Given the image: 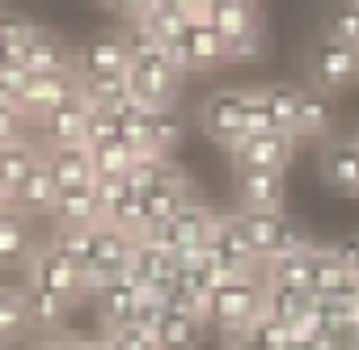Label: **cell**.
Masks as SVG:
<instances>
[{"label": "cell", "instance_id": "1", "mask_svg": "<svg viewBox=\"0 0 359 350\" xmlns=\"http://www.w3.org/2000/svg\"><path fill=\"white\" fill-rule=\"evenodd\" d=\"M266 312V274L220 283L208 308V325H216L224 337H241L258 316Z\"/></svg>", "mask_w": 359, "mask_h": 350}, {"label": "cell", "instance_id": "2", "mask_svg": "<svg viewBox=\"0 0 359 350\" xmlns=\"http://www.w3.org/2000/svg\"><path fill=\"white\" fill-rule=\"evenodd\" d=\"M182 68L173 64L169 47L161 51H148V55H135L131 68H127V89H131V102L140 110H169L177 102V89H182Z\"/></svg>", "mask_w": 359, "mask_h": 350}, {"label": "cell", "instance_id": "3", "mask_svg": "<svg viewBox=\"0 0 359 350\" xmlns=\"http://www.w3.org/2000/svg\"><path fill=\"white\" fill-rule=\"evenodd\" d=\"M26 283H30V287H43V291H51V295H60L68 308H72L76 300L93 295L85 270H81L55 241H43V245H39V253H34L30 266H26Z\"/></svg>", "mask_w": 359, "mask_h": 350}, {"label": "cell", "instance_id": "4", "mask_svg": "<svg viewBox=\"0 0 359 350\" xmlns=\"http://www.w3.org/2000/svg\"><path fill=\"white\" fill-rule=\"evenodd\" d=\"M237 216V228L241 237L250 241V249L258 253V262H275V258H292V253H304L313 249L309 237L279 211V216H254V211H233Z\"/></svg>", "mask_w": 359, "mask_h": 350}, {"label": "cell", "instance_id": "5", "mask_svg": "<svg viewBox=\"0 0 359 350\" xmlns=\"http://www.w3.org/2000/svg\"><path fill=\"white\" fill-rule=\"evenodd\" d=\"M245 110H250V89H216L199 106V127L212 144L233 152L245 139Z\"/></svg>", "mask_w": 359, "mask_h": 350}, {"label": "cell", "instance_id": "6", "mask_svg": "<svg viewBox=\"0 0 359 350\" xmlns=\"http://www.w3.org/2000/svg\"><path fill=\"white\" fill-rule=\"evenodd\" d=\"M135 237L110 228V224H97L93 228V262H89V287H106L114 279H127L131 274V262H135Z\"/></svg>", "mask_w": 359, "mask_h": 350}, {"label": "cell", "instance_id": "7", "mask_svg": "<svg viewBox=\"0 0 359 350\" xmlns=\"http://www.w3.org/2000/svg\"><path fill=\"white\" fill-rule=\"evenodd\" d=\"M355 76H359V51H351L342 43H330V38H321L309 51V89L313 93L330 97V93L346 89Z\"/></svg>", "mask_w": 359, "mask_h": 350}, {"label": "cell", "instance_id": "8", "mask_svg": "<svg viewBox=\"0 0 359 350\" xmlns=\"http://www.w3.org/2000/svg\"><path fill=\"white\" fill-rule=\"evenodd\" d=\"M169 55H173V64L182 68V72H212V68L229 64V43H224V34L203 18V22H195V26L187 30L182 43L169 47Z\"/></svg>", "mask_w": 359, "mask_h": 350}, {"label": "cell", "instance_id": "9", "mask_svg": "<svg viewBox=\"0 0 359 350\" xmlns=\"http://www.w3.org/2000/svg\"><path fill=\"white\" fill-rule=\"evenodd\" d=\"M81 93V76L76 72H47V76H30L22 97H18V110L26 114L30 127H39L51 110H60L68 97Z\"/></svg>", "mask_w": 359, "mask_h": 350}, {"label": "cell", "instance_id": "10", "mask_svg": "<svg viewBox=\"0 0 359 350\" xmlns=\"http://www.w3.org/2000/svg\"><path fill=\"white\" fill-rule=\"evenodd\" d=\"M237 211H254V216H279L283 211V173L279 169H237Z\"/></svg>", "mask_w": 359, "mask_h": 350}, {"label": "cell", "instance_id": "11", "mask_svg": "<svg viewBox=\"0 0 359 350\" xmlns=\"http://www.w3.org/2000/svg\"><path fill=\"white\" fill-rule=\"evenodd\" d=\"M296 135L292 131H266V135H245L229 156H233V169H287L292 156H296Z\"/></svg>", "mask_w": 359, "mask_h": 350}, {"label": "cell", "instance_id": "12", "mask_svg": "<svg viewBox=\"0 0 359 350\" xmlns=\"http://www.w3.org/2000/svg\"><path fill=\"white\" fill-rule=\"evenodd\" d=\"M39 245L43 241L34 237L30 216H22L18 207H0V270H26Z\"/></svg>", "mask_w": 359, "mask_h": 350}, {"label": "cell", "instance_id": "13", "mask_svg": "<svg viewBox=\"0 0 359 350\" xmlns=\"http://www.w3.org/2000/svg\"><path fill=\"white\" fill-rule=\"evenodd\" d=\"M131 68V51L123 30L118 34H97L76 51V76H127Z\"/></svg>", "mask_w": 359, "mask_h": 350}, {"label": "cell", "instance_id": "14", "mask_svg": "<svg viewBox=\"0 0 359 350\" xmlns=\"http://www.w3.org/2000/svg\"><path fill=\"white\" fill-rule=\"evenodd\" d=\"M93 304H97V316L106 329H123L131 321H140V308H144V287L127 274V279H114L106 287L93 291Z\"/></svg>", "mask_w": 359, "mask_h": 350}, {"label": "cell", "instance_id": "15", "mask_svg": "<svg viewBox=\"0 0 359 350\" xmlns=\"http://www.w3.org/2000/svg\"><path fill=\"white\" fill-rule=\"evenodd\" d=\"M22 64H26V72H34V76H47V72H76V51H72L60 34H51L47 26H34Z\"/></svg>", "mask_w": 359, "mask_h": 350}, {"label": "cell", "instance_id": "16", "mask_svg": "<svg viewBox=\"0 0 359 350\" xmlns=\"http://www.w3.org/2000/svg\"><path fill=\"white\" fill-rule=\"evenodd\" d=\"M39 131H43V148H64V144H85V131H89V102L76 93V97H68L60 110H51L43 122H39Z\"/></svg>", "mask_w": 359, "mask_h": 350}, {"label": "cell", "instance_id": "17", "mask_svg": "<svg viewBox=\"0 0 359 350\" xmlns=\"http://www.w3.org/2000/svg\"><path fill=\"white\" fill-rule=\"evenodd\" d=\"M43 164L51 169V178L60 190L68 186H89L97 182V173H93V152L89 144H64V148H43Z\"/></svg>", "mask_w": 359, "mask_h": 350}, {"label": "cell", "instance_id": "18", "mask_svg": "<svg viewBox=\"0 0 359 350\" xmlns=\"http://www.w3.org/2000/svg\"><path fill=\"white\" fill-rule=\"evenodd\" d=\"M321 178L338 195H359V139H334L321 152Z\"/></svg>", "mask_w": 359, "mask_h": 350}, {"label": "cell", "instance_id": "19", "mask_svg": "<svg viewBox=\"0 0 359 350\" xmlns=\"http://www.w3.org/2000/svg\"><path fill=\"white\" fill-rule=\"evenodd\" d=\"M203 337H208V321L195 316V312L165 308L161 321H156V342H161V350H199Z\"/></svg>", "mask_w": 359, "mask_h": 350}, {"label": "cell", "instance_id": "20", "mask_svg": "<svg viewBox=\"0 0 359 350\" xmlns=\"http://www.w3.org/2000/svg\"><path fill=\"white\" fill-rule=\"evenodd\" d=\"M51 220H55V228H93V224H102L97 182L60 190V203H55V216H51Z\"/></svg>", "mask_w": 359, "mask_h": 350}, {"label": "cell", "instance_id": "21", "mask_svg": "<svg viewBox=\"0 0 359 350\" xmlns=\"http://www.w3.org/2000/svg\"><path fill=\"white\" fill-rule=\"evenodd\" d=\"M55 203H60V186H55V178H51V169L47 164H39L30 178L13 190V199H9V207H18L22 216H55Z\"/></svg>", "mask_w": 359, "mask_h": 350}, {"label": "cell", "instance_id": "22", "mask_svg": "<svg viewBox=\"0 0 359 350\" xmlns=\"http://www.w3.org/2000/svg\"><path fill=\"white\" fill-rule=\"evenodd\" d=\"M208 22L224 34V43H241V38H254L262 34V13H258V0H229V5L212 9Z\"/></svg>", "mask_w": 359, "mask_h": 350}, {"label": "cell", "instance_id": "23", "mask_svg": "<svg viewBox=\"0 0 359 350\" xmlns=\"http://www.w3.org/2000/svg\"><path fill=\"white\" fill-rule=\"evenodd\" d=\"M43 164V148L34 139H18L0 148V182H5V195L13 199V190L30 178V173Z\"/></svg>", "mask_w": 359, "mask_h": 350}, {"label": "cell", "instance_id": "24", "mask_svg": "<svg viewBox=\"0 0 359 350\" xmlns=\"http://www.w3.org/2000/svg\"><path fill=\"white\" fill-rule=\"evenodd\" d=\"M26 337H34V329H30V312H26L22 287H0V350L22 346Z\"/></svg>", "mask_w": 359, "mask_h": 350}, {"label": "cell", "instance_id": "25", "mask_svg": "<svg viewBox=\"0 0 359 350\" xmlns=\"http://www.w3.org/2000/svg\"><path fill=\"white\" fill-rule=\"evenodd\" d=\"M81 97L89 102V110H106V114H123L131 102L127 76H81Z\"/></svg>", "mask_w": 359, "mask_h": 350}, {"label": "cell", "instance_id": "26", "mask_svg": "<svg viewBox=\"0 0 359 350\" xmlns=\"http://www.w3.org/2000/svg\"><path fill=\"white\" fill-rule=\"evenodd\" d=\"M22 295H26L30 329H34V333H60V325H64V312H68V304H64L60 295L43 291V287H30V283H22Z\"/></svg>", "mask_w": 359, "mask_h": 350}, {"label": "cell", "instance_id": "27", "mask_svg": "<svg viewBox=\"0 0 359 350\" xmlns=\"http://www.w3.org/2000/svg\"><path fill=\"white\" fill-rule=\"evenodd\" d=\"M195 22H199V18H191L187 9H173V5H156V9H152V13H148L144 22H140V26H144V30H148L152 38H161L165 47H173V43H182V38H187V30H191Z\"/></svg>", "mask_w": 359, "mask_h": 350}, {"label": "cell", "instance_id": "28", "mask_svg": "<svg viewBox=\"0 0 359 350\" xmlns=\"http://www.w3.org/2000/svg\"><path fill=\"white\" fill-rule=\"evenodd\" d=\"M330 127H334L330 97L309 89L304 102H300V114H296V139H321V135H330Z\"/></svg>", "mask_w": 359, "mask_h": 350}, {"label": "cell", "instance_id": "29", "mask_svg": "<svg viewBox=\"0 0 359 350\" xmlns=\"http://www.w3.org/2000/svg\"><path fill=\"white\" fill-rule=\"evenodd\" d=\"M258 93H262L266 110L275 114L279 131H292L296 135V114H300V102H304L309 89H300V85H262Z\"/></svg>", "mask_w": 359, "mask_h": 350}, {"label": "cell", "instance_id": "30", "mask_svg": "<svg viewBox=\"0 0 359 350\" xmlns=\"http://www.w3.org/2000/svg\"><path fill=\"white\" fill-rule=\"evenodd\" d=\"M325 38L359 51V0H338L325 18Z\"/></svg>", "mask_w": 359, "mask_h": 350}, {"label": "cell", "instance_id": "31", "mask_svg": "<svg viewBox=\"0 0 359 350\" xmlns=\"http://www.w3.org/2000/svg\"><path fill=\"white\" fill-rule=\"evenodd\" d=\"M182 131H187V122L177 114V106L152 110V152L156 156H173V148L182 144Z\"/></svg>", "mask_w": 359, "mask_h": 350}, {"label": "cell", "instance_id": "32", "mask_svg": "<svg viewBox=\"0 0 359 350\" xmlns=\"http://www.w3.org/2000/svg\"><path fill=\"white\" fill-rule=\"evenodd\" d=\"M89 152H93V173H97V178H127L131 164H135V152H131L123 139L97 144V148H89Z\"/></svg>", "mask_w": 359, "mask_h": 350}, {"label": "cell", "instance_id": "33", "mask_svg": "<svg viewBox=\"0 0 359 350\" xmlns=\"http://www.w3.org/2000/svg\"><path fill=\"white\" fill-rule=\"evenodd\" d=\"M22 350H102V337H76V333H34L22 342Z\"/></svg>", "mask_w": 359, "mask_h": 350}, {"label": "cell", "instance_id": "34", "mask_svg": "<svg viewBox=\"0 0 359 350\" xmlns=\"http://www.w3.org/2000/svg\"><path fill=\"white\" fill-rule=\"evenodd\" d=\"M114 139H123V118H118V114H106V110H89L85 144L97 148V144H114Z\"/></svg>", "mask_w": 359, "mask_h": 350}, {"label": "cell", "instance_id": "35", "mask_svg": "<svg viewBox=\"0 0 359 350\" xmlns=\"http://www.w3.org/2000/svg\"><path fill=\"white\" fill-rule=\"evenodd\" d=\"M102 5H110V9L123 13L127 22H144V18L156 9V0H102Z\"/></svg>", "mask_w": 359, "mask_h": 350}, {"label": "cell", "instance_id": "36", "mask_svg": "<svg viewBox=\"0 0 359 350\" xmlns=\"http://www.w3.org/2000/svg\"><path fill=\"white\" fill-rule=\"evenodd\" d=\"M156 5H173V9H187V13H191V18H199V22L208 18V13L199 9V0H156Z\"/></svg>", "mask_w": 359, "mask_h": 350}, {"label": "cell", "instance_id": "37", "mask_svg": "<svg viewBox=\"0 0 359 350\" xmlns=\"http://www.w3.org/2000/svg\"><path fill=\"white\" fill-rule=\"evenodd\" d=\"M220 5H229V0H199V9H203V13H212V9H220Z\"/></svg>", "mask_w": 359, "mask_h": 350}, {"label": "cell", "instance_id": "38", "mask_svg": "<svg viewBox=\"0 0 359 350\" xmlns=\"http://www.w3.org/2000/svg\"><path fill=\"white\" fill-rule=\"evenodd\" d=\"M0 207H9V203H0Z\"/></svg>", "mask_w": 359, "mask_h": 350}]
</instances>
